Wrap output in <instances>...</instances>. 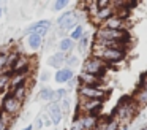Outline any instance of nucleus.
I'll use <instances>...</instances> for the list:
<instances>
[{"label": "nucleus", "instance_id": "f257e3e1", "mask_svg": "<svg viewBox=\"0 0 147 130\" xmlns=\"http://www.w3.org/2000/svg\"><path fill=\"white\" fill-rule=\"evenodd\" d=\"M139 113V108L138 105L133 101L131 97H123L120 101L117 103V106L112 111V119L117 120L119 127L120 125H130V122L138 116Z\"/></svg>", "mask_w": 147, "mask_h": 130}, {"label": "nucleus", "instance_id": "f03ea898", "mask_svg": "<svg viewBox=\"0 0 147 130\" xmlns=\"http://www.w3.org/2000/svg\"><path fill=\"white\" fill-rule=\"evenodd\" d=\"M90 56L98 57V59H101L103 62L108 63V65H114V63H119V62H122V60H125V57H127V51L101 48V46H98L96 43H93L92 44V54H90Z\"/></svg>", "mask_w": 147, "mask_h": 130}, {"label": "nucleus", "instance_id": "7ed1b4c3", "mask_svg": "<svg viewBox=\"0 0 147 130\" xmlns=\"http://www.w3.org/2000/svg\"><path fill=\"white\" fill-rule=\"evenodd\" d=\"M93 41H120V43H131V35L128 30H111V29L98 27L93 35Z\"/></svg>", "mask_w": 147, "mask_h": 130}, {"label": "nucleus", "instance_id": "20e7f679", "mask_svg": "<svg viewBox=\"0 0 147 130\" xmlns=\"http://www.w3.org/2000/svg\"><path fill=\"white\" fill-rule=\"evenodd\" d=\"M106 70H108V63H105L101 59L93 57V56H89L82 63V73L98 76V78H101V79H103V76L106 75Z\"/></svg>", "mask_w": 147, "mask_h": 130}, {"label": "nucleus", "instance_id": "39448f33", "mask_svg": "<svg viewBox=\"0 0 147 130\" xmlns=\"http://www.w3.org/2000/svg\"><path fill=\"white\" fill-rule=\"evenodd\" d=\"M101 108H103L101 100H90V98L79 97V101H78V106H76V116H82V114L100 116Z\"/></svg>", "mask_w": 147, "mask_h": 130}, {"label": "nucleus", "instance_id": "423d86ee", "mask_svg": "<svg viewBox=\"0 0 147 130\" xmlns=\"http://www.w3.org/2000/svg\"><path fill=\"white\" fill-rule=\"evenodd\" d=\"M111 92L108 89L101 87H89V86H78V97L90 98V100H101L105 101Z\"/></svg>", "mask_w": 147, "mask_h": 130}, {"label": "nucleus", "instance_id": "0eeeda50", "mask_svg": "<svg viewBox=\"0 0 147 130\" xmlns=\"http://www.w3.org/2000/svg\"><path fill=\"white\" fill-rule=\"evenodd\" d=\"M21 108H22V101H19L10 92V94H7L3 97V100H2V108H0V110H2V113H3L5 116L13 117L21 111Z\"/></svg>", "mask_w": 147, "mask_h": 130}, {"label": "nucleus", "instance_id": "6e6552de", "mask_svg": "<svg viewBox=\"0 0 147 130\" xmlns=\"http://www.w3.org/2000/svg\"><path fill=\"white\" fill-rule=\"evenodd\" d=\"M57 25L60 30H73L78 25V16L76 11H67L57 19Z\"/></svg>", "mask_w": 147, "mask_h": 130}, {"label": "nucleus", "instance_id": "1a4fd4ad", "mask_svg": "<svg viewBox=\"0 0 147 130\" xmlns=\"http://www.w3.org/2000/svg\"><path fill=\"white\" fill-rule=\"evenodd\" d=\"M74 120H78L81 130H95L98 125L100 116H93V114H82V116H76Z\"/></svg>", "mask_w": 147, "mask_h": 130}, {"label": "nucleus", "instance_id": "9d476101", "mask_svg": "<svg viewBox=\"0 0 147 130\" xmlns=\"http://www.w3.org/2000/svg\"><path fill=\"white\" fill-rule=\"evenodd\" d=\"M100 27L111 29V30H128V21H123V19H120L119 16L112 14L111 18L103 22Z\"/></svg>", "mask_w": 147, "mask_h": 130}, {"label": "nucleus", "instance_id": "9b49d317", "mask_svg": "<svg viewBox=\"0 0 147 130\" xmlns=\"http://www.w3.org/2000/svg\"><path fill=\"white\" fill-rule=\"evenodd\" d=\"M48 116H49V122L52 125H59L63 119V111H62L59 103H49L48 106Z\"/></svg>", "mask_w": 147, "mask_h": 130}, {"label": "nucleus", "instance_id": "f8f14e48", "mask_svg": "<svg viewBox=\"0 0 147 130\" xmlns=\"http://www.w3.org/2000/svg\"><path fill=\"white\" fill-rule=\"evenodd\" d=\"M78 82L79 86H89V87H101L103 86V79L93 75H87V73H81L78 76Z\"/></svg>", "mask_w": 147, "mask_h": 130}, {"label": "nucleus", "instance_id": "ddd939ff", "mask_svg": "<svg viewBox=\"0 0 147 130\" xmlns=\"http://www.w3.org/2000/svg\"><path fill=\"white\" fill-rule=\"evenodd\" d=\"M49 27H51V22L49 21H38V22H35V24H32L29 29H26V33H29V35L36 33V35L45 38V35L48 33Z\"/></svg>", "mask_w": 147, "mask_h": 130}, {"label": "nucleus", "instance_id": "4468645a", "mask_svg": "<svg viewBox=\"0 0 147 130\" xmlns=\"http://www.w3.org/2000/svg\"><path fill=\"white\" fill-rule=\"evenodd\" d=\"M74 78L73 75V70L67 68V67H63V68L57 70V73H55V82H59V84H65V82H70L71 79Z\"/></svg>", "mask_w": 147, "mask_h": 130}, {"label": "nucleus", "instance_id": "2eb2a0df", "mask_svg": "<svg viewBox=\"0 0 147 130\" xmlns=\"http://www.w3.org/2000/svg\"><path fill=\"white\" fill-rule=\"evenodd\" d=\"M67 57H68V54H63V52H55L54 56H51L48 59V63L51 67H54V68H57V70H60V68H63V65H65V62H67Z\"/></svg>", "mask_w": 147, "mask_h": 130}, {"label": "nucleus", "instance_id": "dca6fc26", "mask_svg": "<svg viewBox=\"0 0 147 130\" xmlns=\"http://www.w3.org/2000/svg\"><path fill=\"white\" fill-rule=\"evenodd\" d=\"M29 67H30V59L27 56H24V54H19V57H18V60L14 62L11 71L19 73V71H24V70H29Z\"/></svg>", "mask_w": 147, "mask_h": 130}, {"label": "nucleus", "instance_id": "f3484780", "mask_svg": "<svg viewBox=\"0 0 147 130\" xmlns=\"http://www.w3.org/2000/svg\"><path fill=\"white\" fill-rule=\"evenodd\" d=\"M133 101L138 105V108H144V106H147V92L146 91H142V89H136V92L133 94Z\"/></svg>", "mask_w": 147, "mask_h": 130}, {"label": "nucleus", "instance_id": "a211bd4d", "mask_svg": "<svg viewBox=\"0 0 147 130\" xmlns=\"http://www.w3.org/2000/svg\"><path fill=\"white\" fill-rule=\"evenodd\" d=\"M27 44H29V48L33 51L40 49V48L43 46V37H40V35H36V33L29 35V37H27Z\"/></svg>", "mask_w": 147, "mask_h": 130}, {"label": "nucleus", "instance_id": "6ab92c4d", "mask_svg": "<svg viewBox=\"0 0 147 130\" xmlns=\"http://www.w3.org/2000/svg\"><path fill=\"white\" fill-rule=\"evenodd\" d=\"M73 48H74V41L71 40L70 37L62 38L60 43H59V49H60V52H63V54H68L70 51H73Z\"/></svg>", "mask_w": 147, "mask_h": 130}, {"label": "nucleus", "instance_id": "aec40b11", "mask_svg": "<svg viewBox=\"0 0 147 130\" xmlns=\"http://www.w3.org/2000/svg\"><path fill=\"white\" fill-rule=\"evenodd\" d=\"M27 91H29V87H27V82H26V84H21V86H18V87H14L13 91H11V94H13L19 101H22L24 98L27 97Z\"/></svg>", "mask_w": 147, "mask_h": 130}, {"label": "nucleus", "instance_id": "412c9836", "mask_svg": "<svg viewBox=\"0 0 147 130\" xmlns=\"http://www.w3.org/2000/svg\"><path fill=\"white\" fill-rule=\"evenodd\" d=\"M11 75H13V71H11V70H8V71H2V73H0V92L5 91V89H7L8 86H10Z\"/></svg>", "mask_w": 147, "mask_h": 130}, {"label": "nucleus", "instance_id": "4be33fe9", "mask_svg": "<svg viewBox=\"0 0 147 130\" xmlns=\"http://www.w3.org/2000/svg\"><path fill=\"white\" fill-rule=\"evenodd\" d=\"M67 98V91L65 89H55L52 92V98H51V103H59V101L65 100Z\"/></svg>", "mask_w": 147, "mask_h": 130}, {"label": "nucleus", "instance_id": "5701e85b", "mask_svg": "<svg viewBox=\"0 0 147 130\" xmlns=\"http://www.w3.org/2000/svg\"><path fill=\"white\" fill-rule=\"evenodd\" d=\"M84 37V27L81 24H78L76 27L73 29V30H71V35H70V38L73 41H79L81 38Z\"/></svg>", "mask_w": 147, "mask_h": 130}, {"label": "nucleus", "instance_id": "b1692460", "mask_svg": "<svg viewBox=\"0 0 147 130\" xmlns=\"http://www.w3.org/2000/svg\"><path fill=\"white\" fill-rule=\"evenodd\" d=\"M52 92H54V89H49V87L41 89V91H40V94H38L40 100H43V101H51V98H52Z\"/></svg>", "mask_w": 147, "mask_h": 130}, {"label": "nucleus", "instance_id": "393cba45", "mask_svg": "<svg viewBox=\"0 0 147 130\" xmlns=\"http://www.w3.org/2000/svg\"><path fill=\"white\" fill-rule=\"evenodd\" d=\"M78 63H79V59H78L76 56H68V57H67V62H65V65H67V68L73 70L74 67H78Z\"/></svg>", "mask_w": 147, "mask_h": 130}, {"label": "nucleus", "instance_id": "a878e982", "mask_svg": "<svg viewBox=\"0 0 147 130\" xmlns=\"http://www.w3.org/2000/svg\"><path fill=\"white\" fill-rule=\"evenodd\" d=\"M87 46H89V37H87V35H84V37L81 38L79 41H78V48H79L81 52H84Z\"/></svg>", "mask_w": 147, "mask_h": 130}, {"label": "nucleus", "instance_id": "bb28decb", "mask_svg": "<svg viewBox=\"0 0 147 130\" xmlns=\"http://www.w3.org/2000/svg\"><path fill=\"white\" fill-rule=\"evenodd\" d=\"M68 6V0H57V2H54V11H60V10H65Z\"/></svg>", "mask_w": 147, "mask_h": 130}, {"label": "nucleus", "instance_id": "cd10ccee", "mask_svg": "<svg viewBox=\"0 0 147 130\" xmlns=\"http://www.w3.org/2000/svg\"><path fill=\"white\" fill-rule=\"evenodd\" d=\"M111 5H112L111 0H96V6H98V10L108 8V6H111Z\"/></svg>", "mask_w": 147, "mask_h": 130}, {"label": "nucleus", "instance_id": "c85d7f7f", "mask_svg": "<svg viewBox=\"0 0 147 130\" xmlns=\"http://www.w3.org/2000/svg\"><path fill=\"white\" fill-rule=\"evenodd\" d=\"M138 89H142V91H146V92H147V75H142V76H141Z\"/></svg>", "mask_w": 147, "mask_h": 130}, {"label": "nucleus", "instance_id": "c756f323", "mask_svg": "<svg viewBox=\"0 0 147 130\" xmlns=\"http://www.w3.org/2000/svg\"><path fill=\"white\" fill-rule=\"evenodd\" d=\"M8 125H10L8 122H5V120H2V122H0V130H8Z\"/></svg>", "mask_w": 147, "mask_h": 130}, {"label": "nucleus", "instance_id": "7c9ffc66", "mask_svg": "<svg viewBox=\"0 0 147 130\" xmlns=\"http://www.w3.org/2000/svg\"><path fill=\"white\" fill-rule=\"evenodd\" d=\"M41 125H43V122H41V119L38 117V119H36V122H35V127H36V129H41Z\"/></svg>", "mask_w": 147, "mask_h": 130}, {"label": "nucleus", "instance_id": "2f4dec72", "mask_svg": "<svg viewBox=\"0 0 147 130\" xmlns=\"http://www.w3.org/2000/svg\"><path fill=\"white\" fill-rule=\"evenodd\" d=\"M48 78H49L48 73H43V75H41V81H48Z\"/></svg>", "mask_w": 147, "mask_h": 130}, {"label": "nucleus", "instance_id": "473e14b6", "mask_svg": "<svg viewBox=\"0 0 147 130\" xmlns=\"http://www.w3.org/2000/svg\"><path fill=\"white\" fill-rule=\"evenodd\" d=\"M22 130H33V125H27V127H24Z\"/></svg>", "mask_w": 147, "mask_h": 130}, {"label": "nucleus", "instance_id": "72a5a7b5", "mask_svg": "<svg viewBox=\"0 0 147 130\" xmlns=\"http://www.w3.org/2000/svg\"><path fill=\"white\" fill-rule=\"evenodd\" d=\"M3 117H5V114L2 113V110H0V122H2V120H3Z\"/></svg>", "mask_w": 147, "mask_h": 130}, {"label": "nucleus", "instance_id": "f704fd0d", "mask_svg": "<svg viewBox=\"0 0 147 130\" xmlns=\"http://www.w3.org/2000/svg\"><path fill=\"white\" fill-rule=\"evenodd\" d=\"M139 130H147V125H142V127H141Z\"/></svg>", "mask_w": 147, "mask_h": 130}, {"label": "nucleus", "instance_id": "c9c22d12", "mask_svg": "<svg viewBox=\"0 0 147 130\" xmlns=\"http://www.w3.org/2000/svg\"><path fill=\"white\" fill-rule=\"evenodd\" d=\"M2 14H3V11H2V8H0V18H2Z\"/></svg>", "mask_w": 147, "mask_h": 130}, {"label": "nucleus", "instance_id": "e433bc0d", "mask_svg": "<svg viewBox=\"0 0 147 130\" xmlns=\"http://www.w3.org/2000/svg\"><path fill=\"white\" fill-rule=\"evenodd\" d=\"M146 75H147V73H146Z\"/></svg>", "mask_w": 147, "mask_h": 130}]
</instances>
